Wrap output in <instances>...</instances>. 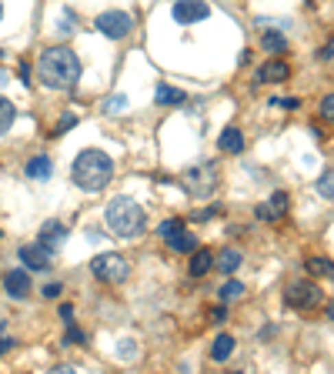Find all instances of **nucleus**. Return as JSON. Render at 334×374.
<instances>
[{"label":"nucleus","instance_id":"nucleus-19","mask_svg":"<svg viewBox=\"0 0 334 374\" xmlns=\"http://www.w3.org/2000/svg\"><path fill=\"white\" fill-rule=\"evenodd\" d=\"M241 261H244V254L237 248H224L217 254V271H221V274H234V271L241 268Z\"/></svg>","mask_w":334,"mask_h":374},{"label":"nucleus","instance_id":"nucleus-27","mask_svg":"<svg viewBox=\"0 0 334 374\" xmlns=\"http://www.w3.org/2000/svg\"><path fill=\"white\" fill-rule=\"evenodd\" d=\"M178 227H184V221H180V218H167V221H160V227H157V237L164 241V237H171Z\"/></svg>","mask_w":334,"mask_h":374},{"label":"nucleus","instance_id":"nucleus-13","mask_svg":"<svg viewBox=\"0 0 334 374\" xmlns=\"http://www.w3.org/2000/svg\"><path fill=\"white\" fill-rule=\"evenodd\" d=\"M164 244L174 250V254H191V250L198 248V237H194V234L187 231V224H184V227H178L171 237H164Z\"/></svg>","mask_w":334,"mask_h":374},{"label":"nucleus","instance_id":"nucleus-18","mask_svg":"<svg viewBox=\"0 0 334 374\" xmlns=\"http://www.w3.org/2000/svg\"><path fill=\"white\" fill-rule=\"evenodd\" d=\"M154 100L160 104V107H180V104L187 100V94L178 91V87H171V84H160V87L154 91Z\"/></svg>","mask_w":334,"mask_h":374},{"label":"nucleus","instance_id":"nucleus-22","mask_svg":"<svg viewBox=\"0 0 334 374\" xmlns=\"http://www.w3.org/2000/svg\"><path fill=\"white\" fill-rule=\"evenodd\" d=\"M14 121H17V107H14V100L0 97V137L14 127Z\"/></svg>","mask_w":334,"mask_h":374},{"label":"nucleus","instance_id":"nucleus-17","mask_svg":"<svg viewBox=\"0 0 334 374\" xmlns=\"http://www.w3.org/2000/svg\"><path fill=\"white\" fill-rule=\"evenodd\" d=\"M27 177H34V180H47L53 177V161L47 154H37L34 161H27Z\"/></svg>","mask_w":334,"mask_h":374},{"label":"nucleus","instance_id":"nucleus-8","mask_svg":"<svg viewBox=\"0 0 334 374\" xmlns=\"http://www.w3.org/2000/svg\"><path fill=\"white\" fill-rule=\"evenodd\" d=\"M171 14H174L178 24H201V21L211 17V7H207L204 0H178L171 7Z\"/></svg>","mask_w":334,"mask_h":374},{"label":"nucleus","instance_id":"nucleus-38","mask_svg":"<svg viewBox=\"0 0 334 374\" xmlns=\"http://www.w3.org/2000/svg\"><path fill=\"white\" fill-rule=\"evenodd\" d=\"M318 57L321 60H331V44H324V50H318Z\"/></svg>","mask_w":334,"mask_h":374},{"label":"nucleus","instance_id":"nucleus-14","mask_svg":"<svg viewBox=\"0 0 334 374\" xmlns=\"http://www.w3.org/2000/svg\"><path fill=\"white\" fill-rule=\"evenodd\" d=\"M284 211H287V194H281V191L271 200L257 204V218H261V221H278V218H284Z\"/></svg>","mask_w":334,"mask_h":374},{"label":"nucleus","instance_id":"nucleus-32","mask_svg":"<svg viewBox=\"0 0 334 374\" xmlns=\"http://www.w3.org/2000/svg\"><path fill=\"white\" fill-rule=\"evenodd\" d=\"M271 104H278V107H284V110H298V107H301V100L298 97H281V100H271Z\"/></svg>","mask_w":334,"mask_h":374},{"label":"nucleus","instance_id":"nucleus-12","mask_svg":"<svg viewBox=\"0 0 334 374\" xmlns=\"http://www.w3.org/2000/svg\"><path fill=\"white\" fill-rule=\"evenodd\" d=\"M37 237H40L37 244H44L51 254H57V250L64 248V241H67V227H64V221H47V224L40 227Z\"/></svg>","mask_w":334,"mask_h":374},{"label":"nucleus","instance_id":"nucleus-25","mask_svg":"<svg viewBox=\"0 0 334 374\" xmlns=\"http://www.w3.org/2000/svg\"><path fill=\"white\" fill-rule=\"evenodd\" d=\"M74 124H77V114H64V117L57 121V127L51 130V137H64V134H67Z\"/></svg>","mask_w":334,"mask_h":374},{"label":"nucleus","instance_id":"nucleus-3","mask_svg":"<svg viewBox=\"0 0 334 374\" xmlns=\"http://www.w3.org/2000/svg\"><path fill=\"white\" fill-rule=\"evenodd\" d=\"M71 177H74V184H77L80 191L97 194V191H104L110 184V177H114V157H107L104 150H94V148L80 150L77 157H74Z\"/></svg>","mask_w":334,"mask_h":374},{"label":"nucleus","instance_id":"nucleus-16","mask_svg":"<svg viewBox=\"0 0 334 374\" xmlns=\"http://www.w3.org/2000/svg\"><path fill=\"white\" fill-rule=\"evenodd\" d=\"M217 148L224 150V154H241V150H244V134H241V127H224L221 137H217Z\"/></svg>","mask_w":334,"mask_h":374},{"label":"nucleus","instance_id":"nucleus-36","mask_svg":"<svg viewBox=\"0 0 334 374\" xmlns=\"http://www.w3.org/2000/svg\"><path fill=\"white\" fill-rule=\"evenodd\" d=\"M21 80L30 84V64H27V60H21Z\"/></svg>","mask_w":334,"mask_h":374},{"label":"nucleus","instance_id":"nucleus-33","mask_svg":"<svg viewBox=\"0 0 334 374\" xmlns=\"http://www.w3.org/2000/svg\"><path fill=\"white\" fill-rule=\"evenodd\" d=\"M60 291H64V288H60L57 281H51V284H44V298H60Z\"/></svg>","mask_w":334,"mask_h":374},{"label":"nucleus","instance_id":"nucleus-5","mask_svg":"<svg viewBox=\"0 0 334 374\" xmlns=\"http://www.w3.org/2000/svg\"><path fill=\"white\" fill-rule=\"evenodd\" d=\"M91 271H94V277L104 281V284H124L130 277V264L124 254L107 250V254H97V257L91 261Z\"/></svg>","mask_w":334,"mask_h":374},{"label":"nucleus","instance_id":"nucleus-10","mask_svg":"<svg viewBox=\"0 0 334 374\" xmlns=\"http://www.w3.org/2000/svg\"><path fill=\"white\" fill-rule=\"evenodd\" d=\"M21 261H24L30 271H47L51 261H53V254L44 248V244L34 241V244H24V248H21Z\"/></svg>","mask_w":334,"mask_h":374},{"label":"nucleus","instance_id":"nucleus-28","mask_svg":"<svg viewBox=\"0 0 334 374\" xmlns=\"http://www.w3.org/2000/svg\"><path fill=\"white\" fill-rule=\"evenodd\" d=\"M64 344H84V331L74 327V321L67 325V334H64Z\"/></svg>","mask_w":334,"mask_h":374},{"label":"nucleus","instance_id":"nucleus-20","mask_svg":"<svg viewBox=\"0 0 334 374\" xmlns=\"http://www.w3.org/2000/svg\"><path fill=\"white\" fill-rule=\"evenodd\" d=\"M231 354H234V338L231 334H217L214 344H211V358L214 361H228Z\"/></svg>","mask_w":334,"mask_h":374},{"label":"nucleus","instance_id":"nucleus-34","mask_svg":"<svg viewBox=\"0 0 334 374\" xmlns=\"http://www.w3.org/2000/svg\"><path fill=\"white\" fill-rule=\"evenodd\" d=\"M60 318L71 325V321H74V307H71V304H60Z\"/></svg>","mask_w":334,"mask_h":374},{"label":"nucleus","instance_id":"nucleus-1","mask_svg":"<svg viewBox=\"0 0 334 374\" xmlns=\"http://www.w3.org/2000/svg\"><path fill=\"white\" fill-rule=\"evenodd\" d=\"M37 74L44 80V87H51V91H71L84 71H80V57L71 47H47L40 50Z\"/></svg>","mask_w":334,"mask_h":374},{"label":"nucleus","instance_id":"nucleus-31","mask_svg":"<svg viewBox=\"0 0 334 374\" xmlns=\"http://www.w3.org/2000/svg\"><path fill=\"white\" fill-rule=\"evenodd\" d=\"M117 354H121V361H130V358L137 354V344H134V341H121V348H117Z\"/></svg>","mask_w":334,"mask_h":374},{"label":"nucleus","instance_id":"nucleus-37","mask_svg":"<svg viewBox=\"0 0 334 374\" xmlns=\"http://www.w3.org/2000/svg\"><path fill=\"white\" fill-rule=\"evenodd\" d=\"M224 318H228L224 307H214V311H211V321H224Z\"/></svg>","mask_w":334,"mask_h":374},{"label":"nucleus","instance_id":"nucleus-35","mask_svg":"<svg viewBox=\"0 0 334 374\" xmlns=\"http://www.w3.org/2000/svg\"><path fill=\"white\" fill-rule=\"evenodd\" d=\"M331 104H334V97L328 94V97H324V104H321V114H324V117H331V110H334Z\"/></svg>","mask_w":334,"mask_h":374},{"label":"nucleus","instance_id":"nucleus-6","mask_svg":"<svg viewBox=\"0 0 334 374\" xmlns=\"http://www.w3.org/2000/svg\"><path fill=\"white\" fill-rule=\"evenodd\" d=\"M321 301H324V291H321L314 281H294V284H287V291H284V304L294 307V311H314Z\"/></svg>","mask_w":334,"mask_h":374},{"label":"nucleus","instance_id":"nucleus-42","mask_svg":"<svg viewBox=\"0 0 334 374\" xmlns=\"http://www.w3.org/2000/svg\"><path fill=\"white\" fill-rule=\"evenodd\" d=\"M0 17H3V7H0Z\"/></svg>","mask_w":334,"mask_h":374},{"label":"nucleus","instance_id":"nucleus-2","mask_svg":"<svg viewBox=\"0 0 334 374\" xmlns=\"http://www.w3.org/2000/svg\"><path fill=\"white\" fill-rule=\"evenodd\" d=\"M104 224H107V231H110L114 237L134 241V237H141L144 227H147V211L134 198L121 194V198L107 200V207H104Z\"/></svg>","mask_w":334,"mask_h":374},{"label":"nucleus","instance_id":"nucleus-39","mask_svg":"<svg viewBox=\"0 0 334 374\" xmlns=\"http://www.w3.org/2000/svg\"><path fill=\"white\" fill-rule=\"evenodd\" d=\"M10 344H14L10 338H0V354H7V351H10Z\"/></svg>","mask_w":334,"mask_h":374},{"label":"nucleus","instance_id":"nucleus-26","mask_svg":"<svg viewBox=\"0 0 334 374\" xmlns=\"http://www.w3.org/2000/svg\"><path fill=\"white\" fill-rule=\"evenodd\" d=\"M331 180H334V174H331V167H328V171L321 174V180H318V194H321V198H324V200H331V198H334Z\"/></svg>","mask_w":334,"mask_h":374},{"label":"nucleus","instance_id":"nucleus-40","mask_svg":"<svg viewBox=\"0 0 334 374\" xmlns=\"http://www.w3.org/2000/svg\"><path fill=\"white\" fill-rule=\"evenodd\" d=\"M3 80H7V74H3V71H0V87H3Z\"/></svg>","mask_w":334,"mask_h":374},{"label":"nucleus","instance_id":"nucleus-30","mask_svg":"<svg viewBox=\"0 0 334 374\" xmlns=\"http://www.w3.org/2000/svg\"><path fill=\"white\" fill-rule=\"evenodd\" d=\"M124 107H128V97H124V94H117V97L107 100V107H104V110H110V114H121Z\"/></svg>","mask_w":334,"mask_h":374},{"label":"nucleus","instance_id":"nucleus-24","mask_svg":"<svg viewBox=\"0 0 334 374\" xmlns=\"http://www.w3.org/2000/svg\"><path fill=\"white\" fill-rule=\"evenodd\" d=\"M308 271L311 274H321V277H331V261H328V257H311Z\"/></svg>","mask_w":334,"mask_h":374},{"label":"nucleus","instance_id":"nucleus-21","mask_svg":"<svg viewBox=\"0 0 334 374\" xmlns=\"http://www.w3.org/2000/svg\"><path fill=\"white\" fill-rule=\"evenodd\" d=\"M261 47L278 57V54L287 50V40H284V34H278V30H264V34H261Z\"/></svg>","mask_w":334,"mask_h":374},{"label":"nucleus","instance_id":"nucleus-15","mask_svg":"<svg viewBox=\"0 0 334 374\" xmlns=\"http://www.w3.org/2000/svg\"><path fill=\"white\" fill-rule=\"evenodd\" d=\"M214 268V250H207V248H194L191 250V277H204L207 271Z\"/></svg>","mask_w":334,"mask_h":374},{"label":"nucleus","instance_id":"nucleus-23","mask_svg":"<svg viewBox=\"0 0 334 374\" xmlns=\"http://www.w3.org/2000/svg\"><path fill=\"white\" fill-rule=\"evenodd\" d=\"M244 291H248V288H244L241 281H228V284L221 288V301H237V298H244Z\"/></svg>","mask_w":334,"mask_h":374},{"label":"nucleus","instance_id":"nucleus-9","mask_svg":"<svg viewBox=\"0 0 334 374\" xmlns=\"http://www.w3.org/2000/svg\"><path fill=\"white\" fill-rule=\"evenodd\" d=\"M3 291H7V298L24 301L27 294L34 291V284H30V274H27V268H14V271H7V274H3Z\"/></svg>","mask_w":334,"mask_h":374},{"label":"nucleus","instance_id":"nucleus-11","mask_svg":"<svg viewBox=\"0 0 334 374\" xmlns=\"http://www.w3.org/2000/svg\"><path fill=\"white\" fill-rule=\"evenodd\" d=\"M257 80H261V84H284V80H291V64L281 60V57L264 60L261 71H257Z\"/></svg>","mask_w":334,"mask_h":374},{"label":"nucleus","instance_id":"nucleus-4","mask_svg":"<svg viewBox=\"0 0 334 374\" xmlns=\"http://www.w3.org/2000/svg\"><path fill=\"white\" fill-rule=\"evenodd\" d=\"M217 180H221V171H217V164H198V167H191L187 174H184V191L191 194V198H211L214 191H217Z\"/></svg>","mask_w":334,"mask_h":374},{"label":"nucleus","instance_id":"nucleus-7","mask_svg":"<svg viewBox=\"0 0 334 374\" xmlns=\"http://www.w3.org/2000/svg\"><path fill=\"white\" fill-rule=\"evenodd\" d=\"M94 27L101 30L107 40H124L130 30H134V17L128 10H104L101 17L94 21Z\"/></svg>","mask_w":334,"mask_h":374},{"label":"nucleus","instance_id":"nucleus-41","mask_svg":"<svg viewBox=\"0 0 334 374\" xmlns=\"http://www.w3.org/2000/svg\"><path fill=\"white\" fill-rule=\"evenodd\" d=\"M0 60H3V50H0Z\"/></svg>","mask_w":334,"mask_h":374},{"label":"nucleus","instance_id":"nucleus-29","mask_svg":"<svg viewBox=\"0 0 334 374\" xmlns=\"http://www.w3.org/2000/svg\"><path fill=\"white\" fill-rule=\"evenodd\" d=\"M217 214H221V207L214 204V207H201V211H194L191 221H211V218H217Z\"/></svg>","mask_w":334,"mask_h":374}]
</instances>
